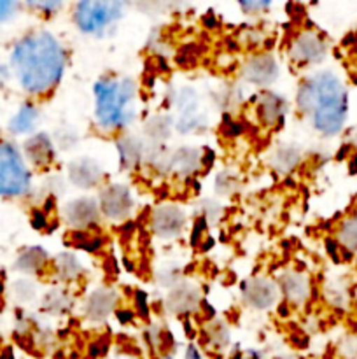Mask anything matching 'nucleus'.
Masks as SVG:
<instances>
[{
    "mask_svg": "<svg viewBox=\"0 0 357 359\" xmlns=\"http://www.w3.org/2000/svg\"><path fill=\"white\" fill-rule=\"evenodd\" d=\"M121 2H112V0H105V2H79L74 11V20L79 27L80 32L86 34H98V32L105 30L108 25L119 20L122 14Z\"/></svg>",
    "mask_w": 357,
    "mask_h": 359,
    "instance_id": "obj_5",
    "label": "nucleus"
},
{
    "mask_svg": "<svg viewBox=\"0 0 357 359\" xmlns=\"http://www.w3.org/2000/svg\"><path fill=\"white\" fill-rule=\"evenodd\" d=\"M328 53V44L324 39L314 30H304L298 35L290 46V56L301 65H314L322 62Z\"/></svg>",
    "mask_w": 357,
    "mask_h": 359,
    "instance_id": "obj_6",
    "label": "nucleus"
},
{
    "mask_svg": "<svg viewBox=\"0 0 357 359\" xmlns=\"http://www.w3.org/2000/svg\"><path fill=\"white\" fill-rule=\"evenodd\" d=\"M59 265H58V270L62 272L63 277H66V279H70V277L77 276V273L80 272L79 269V263L76 262V258H72V256H59L58 258Z\"/></svg>",
    "mask_w": 357,
    "mask_h": 359,
    "instance_id": "obj_21",
    "label": "nucleus"
},
{
    "mask_svg": "<svg viewBox=\"0 0 357 359\" xmlns=\"http://www.w3.org/2000/svg\"><path fill=\"white\" fill-rule=\"evenodd\" d=\"M118 318H119V321H122V323H130L133 319V314L132 312H126V311H119L118 312Z\"/></svg>",
    "mask_w": 357,
    "mask_h": 359,
    "instance_id": "obj_29",
    "label": "nucleus"
},
{
    "mask_svg": "<svg viewBox=\"0 0 357 359\" xmlns=\"http://www.w3.org/2000/svg\"><path fill=\"white\" fill-rule=\"evenodd\" d=\"M135 305L139 307L136 311H139V314L142 316V318H146V316L149 314V307H147L146 293H142V291H136V293H135Z\"/></svg>",
    "mask_w": 357,
    "mask_h": 359,
    "instance_id": "obj_23",
    "label": "nucleus"
},
{
    "mask_svg": "<svg viewBox=\"0 0 357 359\" xmlns=\"http://www.w3.org/2000/svg\"><path fill=\"white\" fill-rule=\"evenodd\" d=\"M282 291L286 294L287 302L294 305H301L310 297V279L303 272H287L282 277Z\"/></svg>",
    "mask_w": 357,
    "mask_h": 359,
    "instance_id": "obj_12",
    "label": "nucleus"
},
{
    "mask_svg": "<svg viewBox=\"0 0 357 359\" xmlns=\"http://www.w3.org/2000/svg\"><path fill=\"white\" fill-rule=\"evenodd\" d=\"M241 76L245 81L259 84V86L272 84L279 77V63L270 55L252 56L241 69Z\"/></svg>",
    "mask_w": 357,
    "mask_h": 359,
    "instance_id": "obj_9",
    "label": "nucleus"
},
{
    "mask_svg": "<svg viewBox=\"0 0 357 359\" xmlns=\"http://www.w3.org/2000/svg\"><path fill=\"white\" fill-rule=\"evenodd\" d=\"M18 4L10 2V0H0V21H6L16 13Z\"/></svg>",
    "mask_w": 357,
    "mask_h": 359,
    "instance_id": "obj_22",
    "label": "nucleus"
},
{
    "mask_svg": "<svg viewBox=\"0 0 357 359\" xmlns=\"http://www.w3.org/2000/svg\"><path fill=\"white\" fill-rule=\"evenodd\" d=\"M10 65L18 81L31 95H44L62 81L66 53L49 32H34L13 49Z\"/></svg>",
    "mask_w": 357,
    "mask_h": 359,
    "instance_id": "obj_1",
    "label": "nucleus"
},
{
    "mask_svg": "<svg viewBox=\"0 0 357 359\" xmlns=\"http://www.w3.org/2000/svg\"><path fill=\"white\" fill-rule=\"evenodd\" d=\"M98 203L93 198H79L65 207V217L74 226H90L98 219Z\"/></svg>",
    "mask_w": 357,
    "mask_h": 359,
    "instance_id": "obj_11",
    "label": "nucleus"
},
{
    "mask_svg": "<svg viewBox=\"0 0 357 359\" xmlns=\"http://www.w3.org/2000/svg\"><path fill=\"white\" fill-rule=\"evenodd\" d=\"M284 359H294V358H284Z\"/></svg>",
    "mask_w": 357,
    "mask_h": 359,
    "instance_id": "obj_32",
    "label": "nucleus"
},
{
    "mask_svg": "<svg viewBox=\"0 0 357 359\" xmlns=\"http://www.w3.org/2000/svg\"><path fill=\"white\" fill-rule=\"evenodd\" d=\"M115 305V294L111 290H97L91 293L90 300H88L86 311L90 318L93 319H104L107 318L108 312L114 309Z\"/></svg>",
    "mask_w": 357,
    "mask_h": 359,
    "instance_id": "obj_15",
    "label": "nucleus"
},
{
    "mask_svg": "<svg viewBox=\"0 0 357 359\" xmlns=\"http://www.w3.org/2000/svg\"><path fill=\"white\" fill-rule=\"evenodd\" d=\"M205 223H206V221L202 217V219L196 221V224H195V226H192V233H191V242H192V244H196V242H198V241H202V238H200V237H202L203 230H205Z\"/></svg>",
    "mask_w": 357,
    "mask_h": 359,
    "instance_id": "obj_24",
    "label": "nucleus"
},
{
    "mask_svg": "<svg viewBox=\"0 0 357 359\" xmlns=\"http://www.w3.org/2000/svg\"><path fill=\"white\" fill-rule=\"evenodd\" d=\"M46 259H48L46 258V252L42 251V249L34 248V249H30V251L23 252V256H21V259L18 265H20V269L27 270V272H31V270L41 269V266L46 263Z\"/></svg>",
    "mask_w": 357,
    "mask_h": 359,
    "instance_id": "obj_19",
    "label": "nucleus"
},
{
    "mask_svg": "<svg viewBox=\"0 0 357 359\" xmlns=\"http://www.w3.org/2000/svg\"><path fill=\"white\" fill-rule=\"evenodd\" d=\"M38 119V111L35 105L24 104L21 105L20 111L13 116V119L9 121V130L16 135L21 133H28L35 128V123Z\"/></svg>",
    "mask_w": 357,
    "mask_h": 359,
    "instance_id": "obj_16",
    "label": "nucleus"
},
{
    "mask_svg": "<svg viewBox=\"0 0 357 359\" xmlns=\"http://www.w3.org/2000/svg\"><path fill=\"white\" fill-rule=\"evenodd\" d=\"M70 179L76 186L80 188H91V186L98 184L102 179V170L98 168L97 163L90 160H79L70 167Z\"/></svg>",
    "mask_w": 357,
    "mask_h": 359,
    "instance_id": "obj_14",
    "label": "nucleus"
},
{
    "mask_svg": "<svg viewBox=\"0 0 357 359\" xmlns=\"http://www.w3.org/2000/svg\"><path fill=\"white\" fill-rule=\"evenodd\" d=\"M233 359H244V358H241V356H240V354H237V356H234Z\"/></svg>",
    "mask_w": 357,
    "mask_h": 359,
    "instance_id": "obj_31",
    "label": "nucleus"
},
{
    "mask_svg": "<svg viewBox=\"0 0 357 359\" xmlns=\"http://www.w3.org/2000/svg\"><path fill=\"white\" fill-rule=\"evenodd\" d=\"M298 109L308 114L322 135H338L349 116V93L335 72L322 70L308 77L298 90Z\"/></svg>",
    "mask_w": 357,
    "mask_h": 359,
    "instance_id": "obj_2",
    "label": "nucleus"
},
{
    "mask_svg": "<svg viewBox=\"0 0 357 359\" xmlns=\"http://www.w3.org/2000/svg\"><path fill=\"white\" fill-rule=\"evenodd\" d=\"M31 175L20 151L0 142V196H20L30 189Z\"/></svg>",
    "mask_w": 357,
    "mask_h": 359,
    "instance_id": "obj_4",
    "label": "nucleus"
},
{
    "mask_svg": "<svg viewBox=\"0 0 357 359\" xmlns=\"http://www.w3.org/2000/svg\"><path fill=\"white\" fill-rule=\"evenodd\" d=\"M184 359H203V358H202V353H200V351L196 349L195 346H189L188 349H186V358Z\"/></svg>",
    "mask_w": 357,
    "mask_h": 359,
    "instance_id": "obj_27",
    "label": "nucleus"
},
{
    "mask_svg": "<svg viewBox=\"0 0 357 359\" xmlns=\"http://www.w3.org/2000/svg\"><path fill=\"white\" fill-rule=\"evenodd\" d=\"M34 226L35 228H44L46 226V217H44V214L41 212V210L34 214Z\"/></svg>",
    "mask_w": 357,
    "mask_h": 359,
    "instance_id": "obj_28",
    "label": "nucleus"
},
{
    "mask_svg": "<svg viewBox=\"0 0 357 359\" xmlns=\"http://www.w3.org/2000/svg\"><path fill=\"white\" fill-rule=\"evenodd\" d=\"M244 294L248 305L262 311L275 304L276 297H279V287L268 279H255L244 284Z\"/></svg>",
    "mask_w": 357,
    "mask_h": 359,
    "instance_id": "obj_10",
    "label": "nucleus"
},
{
    "mask_svg": "<svg viewBox=\"0 0 357 359\" xmlns=\"http://www.w3.org/2000/svg\"><path fill=\"white\" fill-rule=\"evenodd\" d=\"M24 153H27L28 160L31 161L37 167H44L49 161L55 158V151H52V144L49 140L48 135L41 133V135H35L24 144Z\"/></svg>",
    "mask_w": 357,
    "mask_h": 359,
    "instance_id": "obj_13",
    "label": "nucleus"
},
{
    "mask_svg": "<svg viewBox=\"0 0 357 359\" xmlns=\"http://www.w3.org/2000/svg\"><path fill=\"white\" fill-rule=\"evenodd\" d=\"M30 6L37 7V9H41V11H48V13H55L58 7H62V4L59 2H38V4H30Z\"/></svg>",
    "mask_w": 357,
    "mask_h": 359,
    "instance_id": "obj_25",
    "label": "nucleus"
},
{
    "mask_svg": "<svg viewBox=\"0 0 357 359\" xmlns=\"http://www.w3.org/2000/svg\"><path fill=\"white\" fill-rule=\"evenodd\" d=\"M133 209V198L132 193L126 186L121 184H112L105 188L102 193V202L100 210L111 219H125Z\"/></svg>",
    "mask_w": 357,
    "mask_h": 359,
    "instance_id": "obj_7",
    "label": "nucleus"
},
{
    "mask_svg": "<svg viewBox=\"0 0 357 359\" xmlns=\"http://www.w3.org/2000/svg\"><path fill=\"white\" fill-rule=\"evenodd\" d=\"M296 161L298 153L290 147H284L279 153H275V167H279V170H290V167H294Z\"/></svg>",
    "mask_w": 357,
    "mask_h": 359,
    "instance_id": "obj_20",
    "label": "nucleus"
},
{
    "mask_svg": "<svg viewBox=\"0 0 357 359\" xmlns=\"http://www.w3.org/2000/svg\"><path fill=\"white\" fill-rule=\"evenodd\" d=\"M259 114L261 119H265V123L273 125V123L279 121L284 114V100L279 95L266 93L265 97H261V104H259Z\"/></svg>",
    "mask_w": 357,
    "mask_h": 359,
    "instance_id": "obj_18",
    "label": "nucleus"
},
{
    "mask_svg": "<svg viewBox=\"0 0 357 359\" xmlns=\"http://www.w3.org/2000/svg\"><path fill=\"white\" fill-rule=\"evenodd\" d=\"M94 118L100 128L118 130L135 118L136 86L128 77H105L93 88Z\"/></svg>",
    "mask_w": 357,
    "mask_h": 359,
    "instance_id": "obj_3",
    "label": "nucleus"
},
{
    "mask_svg": "<svg viewBox=\"0 0 357 359\" xmlns=\"http://www.w3.org/2000/svg\"><path fill=\"white\" fill-rule=\"evenodd\" d=\"M336 244L342 245L343 251L350 255L357 251V214H352L338 224Z\"/></svg>",
    "mask_w": 357,
    "mask_h": 359,
    "instance_id": "obj_17",
    "label": "nucleus"
},
{
    "mask_svg": "<svg viewBox=\"0 0 357 359\" xmlns=\"http://www.w3.org/2000/svg\"><path fill=\"white\" fill-rule=\"evenodd\" d=\"M270 4L268 2H244L241 4V7L247 11H259V9H265V7H268Z\"/></svg>",
    "mask_w": 357,
    "mask_h": 359,
    "instance_id": "obj_26",
    "label": "nucleus"
},
{
    "mask_svg": "<svg viewBox=\"0 0 357 359\" xmlns=\"http://www.w3.org/2000/svg\"><path fill=\"white\" fill-rule=\"evenodd\" d=\"M150 224H153L154 233L163 238H172L184 230L186 216L181 207L161 205L153 212Z\"/></svg>",
    "mask_w": 357,
    "mask_h": 359,
    "instance_id": "obj_8",
    "label": "nucleus"
},
{
    "mask_svg": "<svg viewBox=\"0 0 357 359\" xmlns=\"http://www.w3.org/2000/svg\"><path fill=\"white\" fill-rule=\"evenodd\" d=\"M354 304H356V309H357V287L354 290Z\"/></svg>",
    "mask_w": 357,
    "mask_h": 359,
    "instance_id": "obj_30",
    "label": "nucleus"
}]
</instances>
